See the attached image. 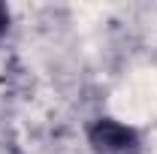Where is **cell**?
Listing matches in <instances>:
<instances>
[{
  "label": "cell",
  "instance_id": "cell-1",
  "mask_svg": "<svg viewBox=\"0 0 157 154\" xmlns=\"http://www.w3.org/2000/svg\"><path fill=\"white\" fill-rule=\"evenodd\" d=\"M91 148L94 154H142V139L133 127L112 121V118H100L91 127Z\"/></svg>",
  "mask_w": 157,
  "mask_h": 154
},
{
  "label": "cell",
  "instance_id": "cell-2",
  "mask_svg": "<svg viewBox=\"0 0 157 154\" xmlns=\"http://www.w3.org/2000/svg\"><path fill=\"white\" fill-rule=\"evenodd\" d=\"M6 27H9V12H6V6H0V37L6 33Z\"/></svg>",
  "mask_w": 157,
  "mask_h": 154
}]
</instances>
